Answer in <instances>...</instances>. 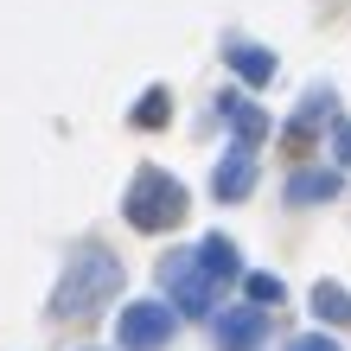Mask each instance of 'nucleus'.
<instances>
[{"label":"nucleus","mask_w":351,"mask_h":351,"mask_svg":"<svg viewBox=\"0 0 351 351\" xmlns=\"http://www.w3.org/2000/svg\"><path fill=\"white\" fill-rule=\"evenodd\" d=\"M115 287H121V262L90 243V250L71 256L64 281H58V294H51V313H58V319H90L96 306H109Z\"/></svg>","instance_id":"f257e3e1"},{"label":"nucleus","mask_w":351,"mask_h":351,"mask_svg":"<svg viewBox=\"0 0 351 351\" xmlns=\"http://www.w3.org/2000/svg\"><path fill=\"white\" fill-rule=\"evenodd\" d=\"M121 211H128L134 230H173V223H185V185L160 167H141L128 198H121Z\"/></svg>","instance_id":"f03ea898"},{"label":"nucleus","mask_w":351,"mask_h":351,"mask_svg":"<svg viewBox=\"0 0 351 351\" xmlns=\"http://www.w3.org/2000/svg\"><path fill=\"white\" fill-rule=\"evenodd\" d=\"M173 306L167 300H134V306H121V319H115V339L121 351H160V345H173Z\"/></svg>","instance_id":"7ed1b4c3"},{"label":"nucleus","mask_w":351,"mask_h":351,"mask_svg":"<svg viewBox=\"0 0 351 351\" xmlns=\"http://www.w3.org/2000/svg\"><path fill=\"white\" fill-rule=\"evenodd\" d=\"M160 281L173 287V306H185V313H204V306L217 300V281L198 268V250H185V256H167V262H160Z\"/></svg>","instance_id":"20e7f679"},{"label":"nucleus","mask_w":351,"mask_h":351,"mask_svg":"<svg viewBox=\"0 0 351 351\" xmlns=\"http://www.w3.org/2000/svg\"><path fill=\"white\" fill-rule=\"evenodd\" d=\"M262 332H268V313H262V306H230V313L217 319V345L223 351H256Z\"/></svg>","instance_id":"39448f33"},{"label":"nucleus","mask_w":351,"mask_h":351,"mask_svg":"<svg viewBox=\"0 0 351 351\" xmlns=\"http://www.w3.org/2000/svg\"><path fill=\"white\" fill-rule=\"evenodd\" d=\"M250 185H256V154L250 147H230V160L211 173V192L223 204H237V198H250Z\"/></svg>","instance_id":"423d86ee"},{"label":"nucleus","mask_w":351,"mask_h":351,"mask_svg":"<svg viewBox=\"0 0 351 351\" xmlns=\"http://www.w3.org/2000/svg\"><path fill=\"white\" fill-rule=\"evenodd\" d=\"M217 109H223V115L237 121V147H256V141L268 134V115H262V109H250V96L223 90V96H217Z\"/></svg>","instance_id":"0eeeda50"},{"label":"nucleus","mask_w":351,"mask_h":351,"mask_svg":"<svg viewBox=\"0 0 351 351\" xmlns=\"http://www.w3.org/2000/svg\"><path fill=\"white\" fill-rule=\"evenodd\" d=\"M198 268H204V275H211L217 287H223V281H237V275H243L237 243H230V237H204V243H198Z\"/></svg>","instance_id":"6e6552de"},{"label":"nucleus","mask_w":351,"mask_h":351,"mask_svg":"<svg viewBox=\"0 0 351 351\" xmlns=\"http://www.w3.org/2000/svg\"><path fill=\"white\" fill-rule=\"evenodd\" d=\"M339 173L332 167H313V173H294L287 179V204H319V198H339Z\"/></svg>","instance_id":"1a4fd4ad"},{"label":"nucleus","mask_w":351,"mask_h":351,"mask_svg":"<svg viewBox=\"0 0 351 351\" xmlns=\"http://www.w3.org/2000/svg\"><path fill=\"white\" fill-rule=\"evenodd\" d=\"M223 58H230V71L243 84H268V77H275V51H262V45H230Z\"/></svg>","instance_id":"9d476101"},{"label":"nucleus","mask_w":351,"mask_h":351,"mask_svg":"<svg viewBox=\"0 0 351 351\" xmlns=\"http://www.w3.org/2000/svg\"><path fill=\"white\" fill-rule=\"evenodd\" d=\"M313 313L332 319V326H345V319H351V294H345L339 281H319V287H313Z\"/></svg>","instance_id":"9b49d317"},{"label":"nucleus","mask_w":351,"mask_h":351,"mask_svg":"<svg viewBox=\"0 0 351 351\" xmlns=\"http://www.w3.org/2000/svg\"><path fill=\"white\" fill-rule=\"evenodd\" d=\"M134 128H167V90H147V96H141Z\"/></svg>","instance_id":"f8f14e48"},{"label":"nucleus","mask_w":351,"mask_h":351,"mask_svg":"<svg viewBox=\"0 0 351 351\" xmlns=\"http://www.w3.org/2000/svg\"><path fill=\"white\" fill-rule=\"evenodd\" d=\"M281 294H287L281 275H250V300L262 306V313H268V306H281Z\"/></svg>","instance_id":"ddd939ff"},{"label":"nucleus","mask_w":351,"mask_h":351,"mask_svg":"<svg viewBox=\"0 0 351 351\" xmlns=\"http://www.w3.org/2000/svg\"><path fill=\"white\" fill-rule=\"evenodd\" d=\"M332 154L351 167V121H332Z\"/></svg>","instance_id":"4468645a"},{"label":"nucleus","mask_w":351,"mask_h":351,"mask_svg":"<svg viewBox=\"0 0 351 351\" xmlns=\"http://www.w3.org/2000/svg\"><path fill=\"white\" fill-rule=\"evenodd\" d=\"M287 351H339L332 339H326V332H306V339H294V345H287Z\"/></svg>","instance_id":"2eb2a0df"}]
</instances>
